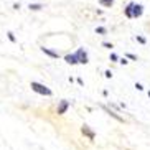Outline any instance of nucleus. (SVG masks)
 <instances>
[{
    "instance_id": "obj_1",
    "label": "nucleus",
    "mask_w": 150,
    "mask_h": 150,
    "mask_svg": "<svg viewBox=\"0 0 150 150\" xmlns=\"http://www.w3.org/2000/svg\"><path fill=\"white\" fill-rule=\"evenodd\" d=\"M31 89H33L36 94H41V96H48V97L53 96V91H51V89L46 88V86H45V84H41V83H36V81H33V83H31Z\"/></svg>"
},
{
    "instance_id": "obj_2",
    "label": "nucleus",
    "mask_w": 150,
    "mask_h": 150,
    "mask_svg": "<svg viewBox=\"0 0 150 150\" xmlns=\"http://www.w3.org/2000/svg\"><path fill=\"white\" fill-rule=\"evenodd\" d=\"M144 13H145V7H144V4H140V2H134L132 4V20H139V18H142Z\"/></svg>"
},
{
    "instance_id": "obj_3",
    "label": "nucleus",
    "mask_w": 150,
    "mask_h": 150,
    "mask_svg": "<svg viewBox=\"0 0 150 150\" xmlns=\"http://www.w3.org/2000/svg\"><path fill=\"white\" fill-rule=\"evenodd\" d=\"M74 53H76V58H78V63L79 64H88L89 63V54L84 48H78Z\"/></svg>"
},
{
    "instance_id": "obj_4",
    "label": "nucleus",
    "mask_w": 150,
    "mask_h": 150,
    "mask_svg": "<svg viewBox=\"0 0 150 150\" xmlns=\"http://www.w3.org/2000/svg\"><path fill=\"white\" fill-rule=\"evenodd\" d=\"M69 106H71V102H69V101H66V99H63V101H59V102H58L56 114H58V115H63V114H66V110L69 109Z\"/></svg>"
},
{
    "instance_id": "obj_5",
    "label": "nucleus",
    "mask_w": 150,
    "mask_h": 150,
    "mask_svg": "<svg viewBox=\"0 0 150 150\" xmlns=\"http://www.w3.org/2000/svg\"><path fill=\"white\" fill-rule=\"evenodd\" d=\"M132 4H134V0H130V2H127V5L124 7V15H125V18H129V20H132Z\"/></svg>"
},
{
    "instance_id": "obj_6",
    "label": "nucleus",
    "mask_w": 150,
    "mask_h": 150,
    "mask_svg": "<svg viewBox=\"0 0 150 150\" xmlns=\"http://www.w3.org/2000/svg\"><path fill=\"white\" fill-rule=\"evenodd\" d=\"M81 132L84 134V135H88V139L89 140H94V137H96V134L89 129V125H83V129H81Z\"/></svg>"
},
{
    "instance_id": "obj_7",
    "label": "nucleus",
    "mask_w": 150,
    "mask_h": 150,
    "mask_svg": "<svg viewBox=\"0 0 150 150\" xmlns=\"http://www.w3.org/2000/svg\"><path fill=\"white\" fill-rule=\"evenodd\" d=\"M102 109L106 110V112H107V114L110 115V117H114L115 120H119V122H124V119H122V117H120V115L117 114V112H114V110H110V109H109V107H107V106H102Z\"/></svg>"
},
{
    "instance_id": "obj_8",
    "label": "nucleus",
    "mask_w": 150,
    "mask_h": 150,
    "mask_svg": "<svg viewBox=\"0 0 150 150\" xmlns=\"http://www.w3.org/2000/svg\"><path fill=\"white\" fill-rule=\"evenodd\" d=\"M64 61L68 63V64H79L78 63V58H76V53H69L64 56Z\"/></svg>"
},
{
    "instance_id": "obj_9",
    "label": "nucleus",
    "mask_w": 150,
    "mask_h": 150,
    "mask_svg": "<svg viewBox=\"0 0 150 150\" xmlns=\"http://www.w3.org/2000/svg\"><path fill=\"white\" fill-rule=\"evenodd\" d=\"M41 51H43L45 54H48L50 58H54V59H56V58H59V54H58L56 51H53V50H50V48H45V46H43V48H41Z\"/></svg>"
},
{
    "instance_id": "obj_10",
    "label": "nucleus",
    "mask_w": 150,
    "mask_h": 150,
    "mask_svg": "<svg viewBox=\"0 0 150 150\" xmlns=\"http://www.w3.org/2000/svg\"><path fill=\"white\" fill-rule=\"evenodd\" d=\"M114 4H115V0H99V5L106 7V8H110Z\"/></svg>"
},
{
    "instance_id": "obj_11",
    "label": "nucleus",
    "mask_w": 150,
    "mask_h": 150,
    "mask_svg": "<svg viewBox=\"0 0 150 150\" xmlns=\"http://www.w3.org/2000/svg\"><path fill=\"white\" fill-rule=\"evenodd\" d=\"M135 41L137 43H140V45H147V38L145 36H142V35H135Z\"/></svg>"
},
{
    "instance_id": "obj_12",
    "label": "nucleus",
    "mask_w": 150,
    "mask_h": 150,
    "mask_svg": "<svg viewBox=\"0 0 150 150\" xmlns=\"http://www.w3.org/2000/svg\"><path fill=\"white\" fill-rule=\"evenodd\" d=\"M96 33H97V35H106L107 28L106 27H96Z\"/></svg>"
},
{
    "instance_id": "obj_13",
    "label": "nucleus",
    "mask_w": 150,
    "mask_h": 150,
    "mask_svg": "<svg viewBox=\"0 0 150 150\" xmlns=\"http://www.w3.org/2000/svg\"><path fill=\"white\" fill-rule=\"evenodd\" d=\"M28 8H30V10H35V12H36V10H41V8H43V5H41V4H30V7H28Z\"/></svg>"
},
{
    "instance_id": "obj_14",
    "label": "nucleus",
    "mask_w": 150,
    "mask_h": 150,
    "mask_svg": "<svg viewBox=\"0 0 150 150\" xmlns=\"http://www.w3.org/2000/svg\"><path fill=\"white\" fill-rule=\"evenodd\" d=\"M125 58H127V59H132V61H137V59H139V56L134 54V53H125Z\"/></svg>"
},
{
    "instance_id": "obj_15",
    "label": "nucleus",
    "mask_w": 150,
    "mask_h": 150,
    "mask_svg": "<svg viewBox=\"0 0 150 150\" xmlns=\"http://www.w3.org/2000/svg\"><path fill=\"white\" fill-rule=\"evenodd\" d=\"M109 59H110L112 63H119V54H115V53H110Z\"/></svg>"
},
{
    "instance_id": "obj_16",
    "label": "nucleus",
    "mask_w": 150,
    "mask_h": 150,
    "mask_svg": "<svg viewBox=\"0 0 150 150\" xmlns=\"http://www.w3.org/2000/svg\"><path fill=\"white\" fill-rule=\"evenodd\" d=\"M102 46H104V48H107V50L114 48V45H112V43H109V41H102Z\"/></svg>"
},
{
    "instance_id": "obj_17",
    "label": "nucleus",
    "mask_w": 150,
    "mask_h": 150,
    "mask_svg": "<svg viewBox=\"0 0 150 150\" xmlns=\"http://www.w3.org/2000/svg\"><path fill=\"white\" fill-rule=\"evenodd\" d=\"M119 63H120V64H124V66H125V64H129V61H127V58H125V56L119 58Z\"/></svg>"
},
{
    "instance_id": "obj_18",
    "label": "nucleus",
    "mask_w": 150,
    "mask_h": 150,
    "mask_svg": "<svg viewBox=\"0 0 150 150\" xmlns=\"http://www.w3.org/2000/svg\"><path fill=\"white\" fill-rule=\"evenodd\" d=\"M104 76H106L107 79H110V78H112V71H110V69H107L106 73H104Z\"/></svg>"
},
{
    "instance_id": "obj_19",
    "label": "nucleus",
    "mask_w": 150,
    "mask_h": 150,
    "mask_svg": "<svg viewBox=\"0 0 150 150\" xmlns=\"http://www.w3.org/2000/svg\"><path fill=\"white\" fill-rule=\"evenodd\" d=\"M135 89H137V91H144L145 88H144V86H142L140 83H135Z\"/></svg>"
},
{
    "instance_id": "obj_20",
    "label": "nucleus",
    "mask_w": 150,
    "mask_h": 150,
    "mask_svg": "<svg viewBox=\"0 0 150 150\" xmlns=\"http://www.w3.org/2000/svg\"><path fill=\"white\" fill-rule=\"evenodd\" d=\"M8 38H10V41H15V35H13V33H12V31H10V33H8Z\"/></svg>"
},
{
    "instance_id": "obj_21",
    "label": "nucleus",
    "mask_w": 150,
    "mask_h": 150,
    "mask_svg": "<svg viewBox=\"0 0 150 150\" xmlns=\"http://www.w3.org/2000/svg\"><path fill=\"white\" fill-rule=\"evenodd\" d=\"M147 94H149V97H150V91H149V93H147Z\"/></svg>"
}]
</instances>
